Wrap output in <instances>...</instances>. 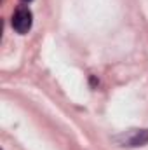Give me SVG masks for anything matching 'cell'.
<instances>
[{
    "mask_svg": "<svg viewBox=\"0 0 148 150\" xmlns=\"http://www.w3.org/2000/svg\"><path fill=\"white\" fill-rule=\"evenodd\" d=\"M113 142L120 147H143L148 143V129H129L117 136H113Z\"/></svg>",
    "mask_w": 148,
    "mask_h": 150,
    "instance_id": "1",
    "label": "cell"
},
{
    "mask_svg": "<svg viewBox=\"0 0 148 150\" xmlns=\"http://www.w3.org/2000/svg\"><path fill=\"white\" fill-rule=\"evenodd\" d=\"M11 23H12V28H14L18 33L25 35V33L30 32V28H32V25H33V14H32V11H30L28 7L21 5V7L16 9V12H14Z\"/></svg>",
    "mask_w": 148,
    "mask_h": 150,
    "instance_id": "2",
    "label": "cell"
},
{
    "mask_svg": "<svg viewBox=\"0 0 148 150\" xmlns=\"http://www.w3.org/2000/svg\"><path fill=\"white\" fill-rule=\"evenodd\" d=\"M25 2H32V0H25Z\"/></svg>",
    "mask_w": 148,
    "mask_h": 150,
    "instance_id": "3",
    "label": "cell"
}]
</instances>
